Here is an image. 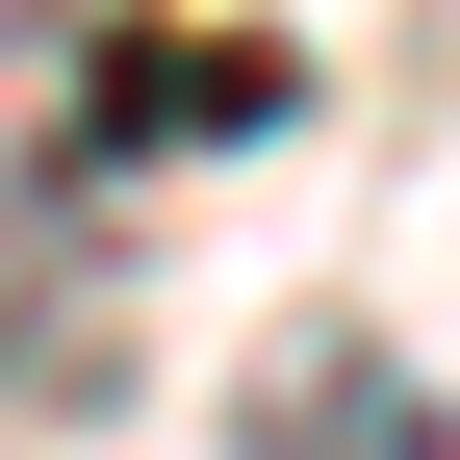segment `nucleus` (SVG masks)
Wrapping results in <instances>:
<instances>
[{"label":"nucleus","instance_id":"f257e3e1","mask_svg":"<svg viewBox=\"0 0 460 460\" xmlns=\"http://www.w3.org/2000/svg\"><path fill=\"white\" fill-rule=\"evenodd\" d=\"M0 384H77V230H51V205L0 230Z\"/></svg>","mask_w":460,"mask_h":460}]
</instances>
